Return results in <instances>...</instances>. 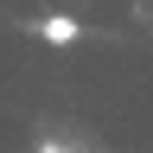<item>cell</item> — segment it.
I'll return each instance as SVG.
<instances>
[{"mask_svg":"<svg viewBox=\"0 0 153 153\" xmlns=\"http://www.w3.org/2000/svg\"><path fill=\"white\" fill-rule=\"evenodd\" d=\"M38 153H76V147H57V140H45V147H38Z\"/></svg>","mask_w":153,"mask_h":153,"instance_id":"obj_2","label":"cell"},{"mask_svg":"<svg viewBox=\"0 0 153 153\" xmlns=\"http://www.w3.org/2000/svg\"><path fill=\"white\" fill-rule=\"evenodd\" d=\"M32 38H45V45H76L83 38V19H70V13H45V19H32Z\"/></svg>","mask_w":153,"mask_h":153,"instance_id":"obj_1","label":"cell"}]
</instances>
